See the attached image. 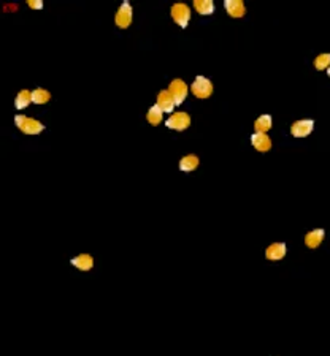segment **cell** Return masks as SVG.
Segmentation results:
<instances>
[{"label":"cell","mask_w":330,"mask_h":356,"mask_svg":"<svg viewBox=\"0 0 330 356\" xmlns=\"http://www.w3.org/2000/svg\"><path fill=\"white\" fill-rule=\"evenodd\" d=\"M272 128V116L270 114H262L261 117L254 122V130L256 133H265Z\"/></svg>","instance_id":"obj_14"},{"label":"cell","mask_w":330,"mask_h":356,"mask_svg":"<svg viewBox=\"0 0 330 356\" xmlns=\"http://www.w3.org/2000/svg\"><path fill=\"white\" fill-rule=\"evenodd\" d=\"M324 236H325V233H324L322 228L310 231L308 234L305 236V244H306V247H310V248L319 247V244L324 241Z\"/></svg>","instance_id":"obj_12"},{"label":"cell","mask_w":330,"mask_h":356,"mask_svg":"<svg viewBox=\"0 0 330 356\" xmlns=\"http://www.w3.org/2000/svg\"><path fill=\"white\" fill-rule=\"evenodd\" d=\"M30 101H32V92L27 89H22L15 100V106H16V110H24L27 108Z\"/></svg>","instance_id":"obj_17"},{"label":"cell","mask_w":330,"mask_h":356,"mask_svg":"<svg viewBox=\"0 0 330 356\" xmlns=\"http://www.w3.org/2000/svg\"><path fill=\"white\" fill-rule=\"evenodd\" d=\"M286 257V244L284 242H275L272 245L267 247L265 250V258L272 260V261H278Z\"/></svg>","instance_id":"obj_10"},{"label":"cell","mask_w":330,"mask_h":356,"mask_svg":"<svg viewBox=\"0 0 330 356\" xmlns=\"http://www.w3.org/2000/svg\"><path fill=\"white\" fill-rule=\"evenodd\" d=\"M313 128H314L313 121H297V122L292 124L291 133H292V136H296V138H305L313 132Z\"/></svg>","instance_id":"obj_7"},{"label":"cell","mask_w":330,"mask_h":356,"mask_svg":"<svg viewBox=\"0 0 330 356\" xmlns=\"http://www.w3.org/2000/svg\"><path fill=\"white\" fill-rule=\"evenodd\" d=\"M327 73H328V76H330V67L327 68Z\"/></svg>","instance_id":"obj_22"},{"label":"cell","mask_w":330,"mask_h":356,"mask_svg":"<svg viewBox=\"0 0 330 356\" xmlns=\"http://www.w3.org/2000/svg\"><path fill=\"white\" fill-rule=\"evenodd\" d=\"M224 7H226V11L232 18H243L246 15V7L243 0H226Z\"/></svg>","instance_id":"obj_8"},{"label":"cell","mask_w":330,"mask_h":356,"mask_svg":"<svg viewBox=\"0 0 330 356\" xmlns=\"http://www.w3.org/2000/svg\"><path fill=\"white\" fill-rule=\"evenodd\" d=\"M72 265L79 271H91L94 266V258L88 253H81V255L72 258Z\"/></svg>","instance_id":"obj_13"},{"label":"cell","mask_w":330,"mask_h":356,"mask_svg":"<svg viewBox=\"0 0 330 356\" xmlns=\"http://www.w3.org/2000/svg\"><path fill=\"white\" fill-rule=\"evenodd\" d=\"M191 89L197 98H208L211 97V93H213V84H211V81L205 76H197L192 82Z\"/></svg>","instance_id":"obj_2"},{"label":"cell","mask_w":330,"mask_h":356,"mask_svg":"<svg viewBox=\"0 0 330 356\" xmlns=\"http://www.w3.org/2000/svg\"><path fill=\"white\" fill-rule=\"evenodd\" d=\"M251 144L259 152H267L272 149V139H270L268 135H265V133H254L251 136Z\"/></svg>","instance_id":"obj_11"},{"label":"cell","mask_w":330,"mask_h":356,"mask_svg":"<svg viewBox=\"0 0 330 356\" xmlns=\"http://www.w3.org/2000/svg\"><path fill=\"white\" fill-rule=\"evenodd\" d=\"M15 124L21 132L26 133V135H40L45 130L43 124H40L38 121H35V119L26 117V116H16Z\"/></svg>","instance_id":"obj_1"},{"label":"cell","mask_w":330,"mask_h":356,"mask_svg":"<svg viewBox=\"0 0 330 356\" xmlns=\"http://www.w3.org/2000/svg\"><path fill=\"white\" fill-rule=\"evenodd\" d=\"M194 8L197 10L198 15H211L215 11V4L211 0H194Z\"/></svg>","instance_id":"obj_16"},{"label":"cell","mask_w":330,"mask_h":356,"mask_svg":"<svg viewBox=\"0 0 330 356\" xmlns=\"http://www.w3.org/2000/svg\"><path fill=\"white\" fill-rule=\"evenodd\" d=\"M50 98H51V95H50V92L46 90V89L38 87V89H35L32 92V101L37 103V105H43V103L48 101Z\"/></svg>","instance_id":"obj_18"},{"label":"cell","mask_w":330,"mask_h":356,"mask_svg":"<svg viewBox=\"0 0 330 356\" xmlns=\"http://www.w3.org/2000/svg\"><path fill=\"white\" fill-rule=\"evenodd\" d=\"M191 125V117L187 113H175L167 119V127L176 132H183Z\"/></svg>","instance_id":"obj_5"},{"label":"cell","mask_w":330,"mask_h":356,"mask_svg":"<svg viewBox=\"0 0 330 356\" xmlns=\"http://www.w3.org/2000/svg\"><path fill=\"white\" fill-rule=\"evenodd\" d=\"M27 5L33 10H42L43 7V2L42 0H27Z\"/></svg>","instance_id":"obj_21"},{"label":"cell","mask_w":330,"mask_h":356,"mask_svg":"<svg viewBox=\"0 0 330 356\" xmlns=\"http://www.w3.org/2000/svg\"><path fill=\"white\" fill-rule=\"evenodd\" d=\"M314 67L317 70H324V68H328L330 67V53H324V54H319L316 59H314Z\"/></svg>","instance_id":"obj_20"},{"label":"cell","mask_w":330,"mask_h":356,"mask_svg":"<svg viewBox=\"0 0 330 356\" xmlns=\"http://www.w3.org/2000/svg\"><path fill=\"white\" fill-rule=\"evenodd\" d=\"M172 18L180 27L184 29L187 24H189V19H191V8L187 7L186 4H181V2L175 4L172 7Z\"/></svg>","instance_id":"obj_3"},{"label":"cell","mask_w":330,"mask_h":356,"mask_svg":"<svg viewBox=\"0 0 330 356\" xmlns=\"http://www.w3.org/2000/svg\"><path fill=\"white\" fill-rule=\"evenodd\" d=\"M197 166H198V157L194 156V154H189V156H186L180 160V170L181 171L189 173V171H194Z\"/></svg>","instance_id":"obj_15"},{"label":"cell","mask_w":330,"mask_h":356,"mask_svg":"<svg viewBox=\"0 0 330 356\" xmlns=\"http://www.w3.org/2000/svg\"><path fill=\"white\" fill-rule=\"evenodd\" d=\"M157 108L162 111V113H172L173 108L176 106L173 97H172V93L169 90H162L159 95H157Z\"/></svg>","instance_id":"obj_9"},{"label":"cell","mask_w":330,"mask_h":356,"mask_svg":"<svg viewBox=\"0 0 330 356\" xmlns=\"http://www.w3.org/2000/svg\"><path fill=\"white\" fill-rule=\"evenodd\" d=\"M169 92L172 93V97L175 100L176 105H181L186 100V95H187V86L183 79H173L172 84L169 87Z\"/></svg>","instance_id":"obj_6"},{"label":"cell","mask_w":330,"mask_h":356,"mask_svg":"<svg viewBox=\"0 0 330 356\" xmlns=\"http://www.w3.org/2000/svg\"><path fill=\"white\" fill-rule=\"evenodd\" d=\"M146 119H148V122H149L151 125H159V124L162 122V111L157 108V105L151 106L149 111H148V114H146Z\"/></svg>","instance_id":"obj_19"},{"label":"cell","mask_w":330,"mask_h":356,"mask_svg":"<svg viewBox=\"0 0 330 356\" xmlns=\"http://www.w3.org/2000/svg\"><path fill=\"white\" fill-rule=\"evenodd\" d=\"M114 22L119 29H127L132 24V7H131V4L127 2V0L126 2H122L119 10L116 11Z\"/></svg>","instance_id":"obj_4"}]
</instances>
